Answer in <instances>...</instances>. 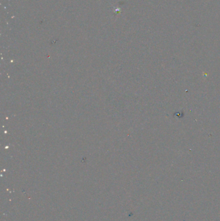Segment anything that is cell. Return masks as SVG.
<instances>
[{
    "mask_svg": "<svg viewBox=\"0 0 220 221\" xmlns=\"http://www.w3.org/2000/svg\"><path fill=\"white\" fill-rule=\"evenodd\" d=\"M114 11L116 14H119L121 12V8H119V7H114Z\"/></svg>",
    "mask_w": 220,
    "mask_h": 221,
    "instance_id": "1",
    "label": "cell"
}]
</instances>
